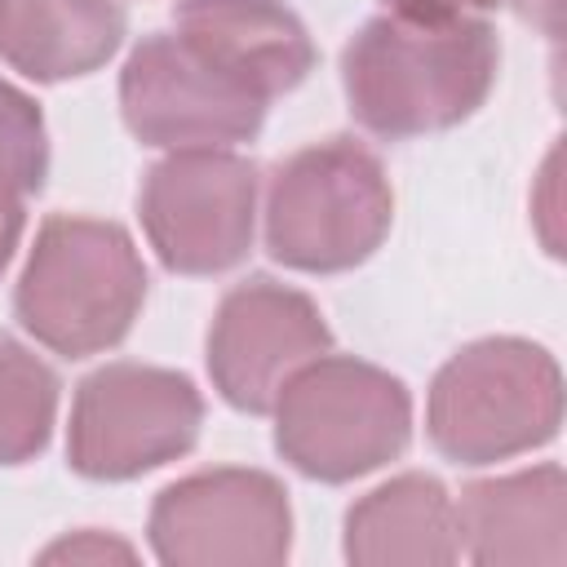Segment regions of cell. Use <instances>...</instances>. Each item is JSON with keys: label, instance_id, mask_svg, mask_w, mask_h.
<instances>
[{"label": "cell", "instance_id": "obj_13", "mask_svg": "<svg viewBox=\"0 0 567 567\" xmlns=\"http://www.w3.org/2000/svg\"><path fill=\"white\" fill-rule=\"evenodd\" d=\"M346 554L363 567H430L461 554L456 501L430 474H399L346 514Z\"/></svg>", "mask_w": 567, "mask_h": 567}, {"label": "cell", "instance_id": "obj_1", "mask_svg": "<svg viewBox=\"0 0 567 567\" xmlns=\"http://www.w3.org/2000/svg\"><path fill=\"white\" fill-rule=\"evenodd\" d=\"M496 31L478 13H381L341 53L354 120L381 137H421L474 115L496 80Z\"/></svg>", "mask_w": 567, "mask_h": 567}, {"label": "cell", "instance_id": "obj_4", "mask_svg": "<svg viewBox=\"0 0 567 567\" xmlns=\"http://www.w3.org/2000/svg\"><path fill=\"white\" fill-rule=\"evenodd\" d=\"M563 377L549 350L518 337H483L456 350L425 403L430 439L461 465L532 452L558 434Z\"/></svg>", "mask_w": 567, "mask_h": 567}, {"label": "cell", "instance_id": "obj_7", "mask_svg": "<svg viewBox=\"0 0 567 567\" xmlns=\"http://www.w3.org/2000/svg\"><path fill=\"white\" fill-rule=\"evenodd\" d=\"M257 164L221 151H173L142 182V226L168 270L217 275L235 266L257 226Z\"/></svg>", "mask_w": 567, "mask_h": 567}, {"label": "cell", "instance_id": "obj_9", "mask_svg": "<svg viewBox=\"0 0 567 567\" xmlns=\"http://www.w3.org/2000/svg\"><path fill=\"white\" fill-rule=\"evenodd\" d=\"M288 492L261 470H204L159 492L151 545L177 567H270L288 558Z\"/></svg>", "mask_w": 567, "mask_h": 567}, {"label": "cell", "instance_id": "obj_17", "mask_svg": "<svg viewBox=\"0 0 567 567\" xmlns=\"http://www.w3.org/2000/svg\"><path fill=\"white\" fill-rule=\"evenodd\" d=\"M44 563H133V549L106 532H75L40 554Z\"/></svg>", "mask_w": 567, "mask_h": 567}, {"label": "cell", "instance_id": "obj_18", "mask_svg": "<svg viewBox=\"0 0 567 567\" xmlns=\"http://www.w3.org/2000/svg\"><path fill=\"white\" fill-rule=\"evenodd\" d=\"M399 13H416V18H452V13H478L492 0H390Z\"/></svg>", "mask_w": 567, "mask_h": 567}, {"label": "cell", "instance_id": "obj_3", "mask_svg": "<svg viewBox=\"0 0 567 567\" xmlns=\"http://www.w3.org/2000/svg\"><path fill=\"white\" fill-rule=\"evenodd\" d=\"M390 217L394 195L385 168L354 137L301 146L266 186V248L292 270L332 275L368 261Z\"/></svg>", "mask_w": 567, "mask_h": 567}, {"label": "cell", "instance_id": "obj_16", "mask_svg": "<svg viewBox=\"0 0 567 567\" xmlns=\"http://www.w3.org/2000/svg\"><path fill=\"white\" fill-rule=\"evenodd\" d=\"M58 377L18 337L0 332V465L31 461L53 430Z\"/></svg>", "mask_w": 567, "mask_h": 567}, {"label": "cell", "instance_id": "obj_10", "mask_svg": "<svg viewBox=\"0 0 567 567\" xmlns=\"http://www.w3.org/2000/svg\"><path fill=\"white\" fill-rule=\"evenodd\" d=\"M328 323L306 292L257 275L221 297L208 328V372L230 408L270 412L292 372L328 354Z\"/></svg>", "mask_w": 567, "mask_h": 567}, {"label": "cell", "instance_id": "obj_8", "mask_svg": "<svg viewBox=\"0 0 567 567\" xmlns=\"http://www.w3.org/2000/svg\"><path fill=\"white\" fill-rule=\"evenodd\" d=\"M120 106L146 146L168 151L230 146L252 137L266 120V97H257L177 31H155L128 53Z\"/></svg>", "mask_w": 567, "mask_h": 567}, {"label": "cell", "instance_id": "obj_2", "mask_svg": "<svg viewBox=\"0 0 567 567\" xmlns=\"http://www.w3.org/2000/svg\"><path fill=\"white\" fill-rule=\"evenodd\" d=\"M142 297V257L115 221L49 217L31 244L13 306L40 346L84 359L124 341Z\"/></svg>", "mask_w": 567, "mask_h": 567}, {"label": "cell", "instance_id": "obj_19", "mask_svg": "<svg viewBox=\"0 0 567 567\" xmlns=\"http://www.w3.org/2000/svg\"><path fill=\"white\" fill-rule=\"evenodd\" d=\"M518 13L532 18L549 40L558 35V13H563V0H518Z\"/></svg>", "mask_w": 567, "mask_h": 567}, {"label": "cell", "instance_id": "obj_12", "mask_svg": "<svg viewBox=\"0 0 567 567\" xmlns=\"http://www.w3.org/2000/svg\"><path fill=\"white\" fill-rule=\"evenodd\" d=\"M173 18L177 35L266 102L297 89L315 66L306 27L275 0H182Z\"/></svg>", "mask_w": 567, "mask_h": 567}, {"label": "cell", "instance_id": "obj_15", "mask_svg": "<svg viewBox=\"0 0 567 567\" xmlns=\"http://www.w3.org/2000/svg\"><path fill=\"white\" fill-rule=\"evenodd\" d=\"M49 168V142L40 106L9 80H0V275L22 239L27 199L40 190Z\"/></svg>", "mask_w": 567, "mask_h": 567}, {"label": "cell", "instance_id": "obj_14", "mask_svg": "<svg viewBox=\"0 0 567 567\" xmlns=\"http://www.w3.org/2000/svg\"><path fill=\"white\" fill-rule=\"evenodd\" d=\"M120 0H0V53L31 80L97 71L124 40Z\"/></svg>", "mask_w": 567, "mask_h": 567}, {"label": "cell", "instance_id": "obj_5", "mask_svg": "<svg viewBox=\"0 0 567 567\" xmlns=\"http://www.w3.org/2000/svg\"><path fill=\"white\" fill-rule=\"evenodd\" d=\"M270 412L284 461L323 483H346L394 461L412 434V399L403 381L337 354H319L292 372Z\"/></svg>", "mask_w": 567, "mask_h": 567}, {"label": "cell", "instance_id": "obj_11", "mask_svg": "<svg viewBox=\"0 0 567 567\" xmlns=\"http://www.w3.org/2000/svg\"><path fill=\"white\" fill-rule=\"evenodd\" d=\"M456 536L487 567H563L567 558V478L536 465L470 483L456 501Z\"/></svg>", "mask_w": 567, "mask_h": 567}, {"label": "cell", "instance_id": "obj_6", "mask_svg": "<svg viewBox=\"0 0 567 567\" xmlns=\"http://www.w3.org/2000/svg\"><path fill=\"white\" fill-rule=\"evenodd\" d=\"M199 421V390L182 372L106 363L75 390L66 456L89 478H133L190 452Z\"/></svg>", "mask_w": 567, "mask_h": 567}]
</instances>
